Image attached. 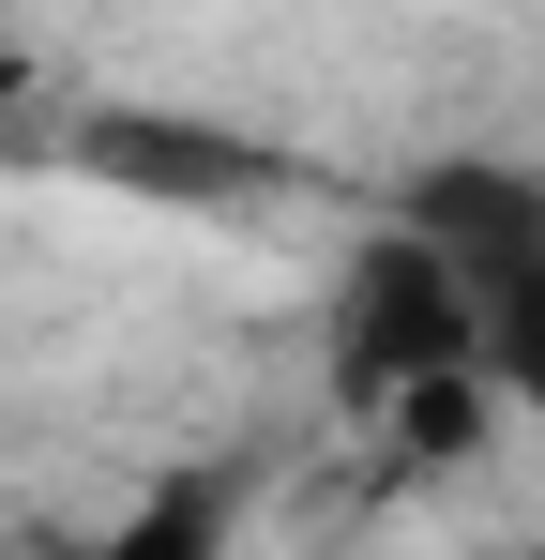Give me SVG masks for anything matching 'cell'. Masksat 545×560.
I'll return each instance as SVG.
<instances>
[{"mask_svg": "<svg viewBox=\"0 0 545 560\" xmlns=\"http://www.w3.org/2000/svg\"><path fill=\"white\" fill-rule=\"evenodd\" d=\"M454 364H485V273L454 258L425 212H379L334 258V288H318V378H334L349 424H379L394 394H425Z\"/></svg>", "mask_w": 545, "mask_h": 560, "instance_id": "cell-1", "label": "cell"}, {"mask_svg": "<svg viewBox=\"0 0 545 560\" xmlns=\"http://www.w3.org/2000/svg\"><path fill=\"white\" fill-rule=\"evenodd\" d=\"M46 152H61L77 183H106V197H152V212H243V197H272V183H288L258 137H228V121H182V106H91V121H61Z\"/></svg>", "mask_w": 545, "mask_h": 560, "instance_id": "cell-2", "label": "cell"}, {"mask_svg": "<svg viewBox=\"0 0 545 560\" xmlns=\"http://www.w3.org/2000/svg\"><path fill=\"white\" fill-rule=\"evenodd\" d=\"M0 137H46V61L0 46Z\"/></svg>", "mask_w": 545, "mask_h": 560, "instance_id": "cell-5", "label": "cell"}, {"mask_svg": "<svg viewBox=\"0 0 545 560\" xmlns=\"http://www.w3.org/2000/svg\"><path fill=\"white\" fill-rule=\"evenodd\" d=\"M394 212H425L454 258L485 273V258L545 243V167H500V152H440V167H409V183H394Z\"/></svg>", "mask_w": 545, "mask_h": 560, "instance_id": "cell-3", "label": "cell"}, {"mask_svg": "<svg viewBox=\"0 0 545 560\" xmlns=\"http://www.w3.org/2000/svg\"><path fill=\"white\" fill-rule=\"evenodd\" d=\"M485 378H500L515 409H545V243L485 258Z\"/></svg>", "mask_w": 545, "mask_h": 560, "instance_id": "cell-4", "label": "cell"}]
</instances>
